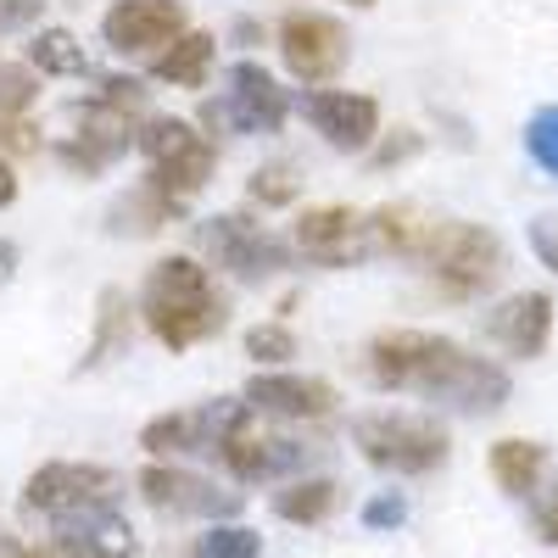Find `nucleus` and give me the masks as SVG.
<instances>
[{
	"instance_id": "cd10ccee",
	"label": "nucleus",
	"mask_w": 558,
	"mask_h": 558,
	"mask_svg": "<svg viewBox=\"0 0 558 558\" xmlns=\"http://www.w3.org/2000/svg\"><path fill=\"white\" fill-rule=\"evenodd\" d=\"M202 129L191 123V118H162V112H146L140 118V129H134V151L146 157V162H157V157H168V151H179L184 140H196Z\"/></svg>"
},
{
	"instance_id": "7ed1b4c3",
	"label": "nucleus",
	"mask_w": 558,
	"mask_h": 558,
	"mask_svg": "<svg viewBox=\"0 0 558 558\" xmlns=\"http://www.w3.org/2000/svg\"><path fill=\"white\" fill-rule=\"evenodd\" d=\"M352 447L363 452V463H375L386 475H436L452 458V436L447 425H436L430 413H402V408H375L352 418Z\"/></svg>"
},
{
	"instance_id": "bb28decb",
	"label": "nucleus",
	"mask_w": 558,
	"mask_h": 558,
	"mask_svg": "<svg viewBox=\"0 0 558 558\" xmlns=\"http://www.w3.org/2000/svg\"><path fill=\"white\" fill-rule=\"evenodd\" d=\"M302 196V168L296 162H263L252 179H246V202L252 207H291Z\"/></svg>"
},
{
	"instance_id": "f8f14e48",
	"label": "nucleus",
	"mask_w": 558,
	"mask_h": 558,
	"mask_svg": "<svg viewBox=\"0 0 558 558\" xmlns=\"http://www.w3.org/2000/svg\"><path fill=\"white\" fill-rule=\"evenodd\" d=\"M191 28L179 0H112L101 12V39L118 57H157Z\"/></svg>"
},
{
	"instance_id": "ea45409f",
	"label": "nucleus",
	"mask_w": 558,
	"mask_h": 558,
	"mask_svg": "<svg viewBox=\"0 0 558 558\" xmlns=\"http://www.w3.org/2000/svg\"><path fill=\"white\" fill-rule=\"evenodd\" d=\"M0 558H57L51 547H34L23 536H0Z\"/></svg>"
},
{
	"instance_id": "f03ea898",
	"label": "nucleus",
	"mask_w": 558,
	"mask_h": 558,
	"mask_svg": "<svg viewBox=\"0 0 558 558\" xmlns=\"http://www.w3.org/2000/svg\"><path fill=\"white\" fill-rule=\"evenodd\" d=\"M140 318L168 352H191L229 330V296L218 291L213 268H202L191 252H168L146 268Z\"/></svg>"
},
{
	"instance_id": "aec40b11",
	"label": "nucleus",
	"mask_w": 558,
	"mask_h": 558,
	"mask_svg": "<svg viewBox=\"0 0 558 558\" xmlns=\"http://www.w3.org/2000/svg\"><path fill=\"white\" fill-rule=\"evenodd\" d=\"M486 470H492L497 492H508V497H536V486H542V475H547V447L531 441V436H502V441H492V452H486Z\"/></svg>"
},
{
	"instance_id": "423d86ee",
	"label": "nucleus",
	"mask_w": 558,
	"mask_h": 558,
	"mask_svg": "<svg viewBox=\"0 0 558 558\" xmlns=\"http://www.w3.org/2000/svg\"><path fill=\"white\" fill-rule=\"evenodd\" d=\"M291 118V89L279 84L263 62H235L229 68V89L202 107V129H235V134H279Z\"/></svg>"
},
{
	"instance_id": "0eeeda50",
	"label": "nucleus",
	"mask_w": 558,
	"mask_h": 558,
	"mask_svg": "<svg viewBox=\"0 0 558 558\" xmlns=\"http://www.w3.org/2000/svg\"><path fill=\"white\" fill-rule=\"evenodd\" d=\"M118 470L107 463H78V458H51L23 481V508L45 520H68L84 514V508H107L118 502Z\"/></svg>"
},
{
	"instance_id": "a18cd8bd",
	"label": "nucleus",
	"mask_w": 558,
	"mask_h": 558,
	"mask_svg": "<svg viewBox=\"0 0 558 558\" xmlns=\"http://www.w3.org/2000/svg\"><path fill=\"white\" fill-rule=\"evenodd\" d=\"M162 558H196L191 547H173V553H162Z\"/></svg>"
},
{
	"instance_id": "b1692460",
	"label": "nucleus",
	"mask_w": 558,
	"mask_h": 558,
	"mask_svg": "<svg viewBox=\"0 0 558 558\" xmlns=\"http://www.w3.org/2000/svg\"><path fill=\"white\" fill-rule=\"evenodd\" d=\"M336 502H341V486L330 475H302L274 492V514L286 525H324L336 514Z\"/></svg>"
},
{
	"instance_id": "f257e3e1",
	"label": "nucleus",
	"mask_w": 558,
	"mask_h": 558,
	"mask_svg": "<svg viewBox=\"0 0 558 558\" xmlns=\"http://www.w3.org/2000/svg\"><path fill=\"white\" fill-rule=\"evenodd\" d=\"M363 375L380 391H413L458 413H497L514 391L508 368L436 330H380L363 347Z\"/></svg>"
},
{
	"instance_id": "5701e85b",
	"label": "nucleus",
	"mask_w": 558,
	"mask_h": 558,
	"mask_svg": "<svg viewBox=\"0 0 558 558\" xmlns=\"http://www.w3.org/2000/svg\"><path fill=\"white\" fill-rule=\"evenodd\" d=\"M179 213H184V202L162 196L157 184L140 179L134 191H123V196L112 202L107 223H112V235H157V229H162V223H173Z\"/></svg>"
},
{
	"instance_id": "6e6552de",
	"label": "nucleus",
	"mask_w": 558,
	"mask_h": 558,
	"mask_svg": "<svg viewBox=\"0 0 558 558\" xmlns=\"http://www.w3.org/2000/svg\"><path fill=\"white\" fill-rule=\"evenodd\" d=\"M134 492H140V502L168 520H235L241 514V492H223L207 475H191L168 458H151L134 475Z\"/></svg>"
},
{
	"instance_id": "20e7f679",
	"label": "nucleus",
	"mask_w": 558,
	"mask_h": 558,
	"mask_svg": "<svg viewBox=\"0 0 558 558\" xmlns=\"http://www.w3.org/2000/svg\"><path fill=\"white\" fill-rule=\"evenodd\" d=\"M502 241L492 235L486 223H470V218H447L430 229L425 241V268L441 286V296L452 302H470V296H486L497 279H502Z\"/></svg>"
},
{
	"instance_id": "ddd939ff",
	"label": "nucleus",
	"mask_w": 558,
	"mask_h": 558,
	"mask_svg": "<svg viewBox=\"0 0 558 558\" xmlns=\"http://www.w3.org/2000/svg\"><path fill=\"white\" fill-rule=\"evenodd\" d=\"M246 408L257 418H286V425H318L341 408V391L318 375H291V368H274V375H252L246 380Z\"/></svg>"
},
{
	"instance_id": "9d476101",
	"label": "nucleus",
	"mask_w": 558,
	"mask_h": 558,
	"mask_svg": "<svg viewBox=\"0 0 558 558\" xmlns=\"http://www.w3.org/2000/svg\"><path fill=\"white\" fill-rule=\"evenodd\" d=\"M274 39H279L286 73L302 78V84H330L347 68V51H352L347 28L330 12H286L279 28H274Z\"/></svg>"
},
{
	"instance_id": "9b49d317",
	"label": "nucleus",
	"mask_w": 558,
	"mask_h": 558,
	"mask_svg": "<svg viewBox=\"0 0 558 558\" xmlns=\"http://www.w3.org/2000/svg\"><path fill=\"white\" fill-rule=\"evenodd\" d=\"M296 252L313 268H357L363 257H375V235H368V213L347 202H318L302 207L296 218Z\"/></svg>"
},
{
	"instance_id": "39448f33",
	"label": "nucleus",
	"mask_w": 558,
	"mask_h": 558,
	"mask_svg": "<svg viewBox=\"0 0 558 558\" xmlns=\"http://www.w3.org/2000/svg\"><path fill=\"white\" fill-rule=\"evenodd\" d=\"M202 252L213 268H223L229 279H241V286H257V279H274L291 268V241H279L274 229H263L257 218L246 213H218L202 223Z\"/></svg>"
},
{
	"instance_id": "412c9836",
	"label": "nucleus",
	"mask_w": 558,
	"mask_h": 558,
	"mask_svg": "<svg viewBox=\"0 0 558 558\" xmlns=\"http://www.w3.org/2000/svg\"><path fill=\"white\" fill-rule=\"evenodd\" d=\"M213 62H218V39L207 28H184L168 51L151 57V78L157 84H173V89H202L207 73H213Z\"/></svg>"
},
{
	"instance_id": "6ab92c4d",
	"label": "nucleus",
	"mask_w": 558,
	"mask_h": 558,
	"mask_svg": "<svg viewBox=\"0 0 558 558\" xmlns=\"http://www.w3.org/2000/svg\"><path fill=\"white\" fill-rule=\"evenodd\" d=\"M213 168H218L213 140H207V134H196V140H184L179 151H168V157L146 162V184H157V191H162V196H173V202H191L196 191H207V184H213Z\"/></svg>"
},
{
	"instance_id": "a19ab883",
	"label": "nucleus",
	"mask_w": 558,
	"mask_h": 558,
	"mask_svg": "<svg viewBox=\"0 0 558 558\" xmlns=\"http://www.w3.org/2000/svg\"><path fill=\"white\" fill-rule=\"evenodd\" d=\"M12 202H17V168L0 157V207H12Z\"/></svg>"
},
{
	"instance_id": "c756f323",
	"label": "nucleus",
	"mask_w": 558,
	"mask_h": 558,
	"mask_svg": "<svg viewBox=\"0 0 558 558\" xmlns=\"http://www.w3.org/2000/svg\"><path fill=\"white\" fill-rule=\"evenodd\" d=\"M525 151H531V162H536L542 173L558 179V101L531 112V123H525Z\"/></svg>"
},
{
	"instance_id": "e433bc0d",
	"label": "nucleus",
	"mask_w": 558,
	"mask_h": 558,
	"mask_svg": "<svg viewBox=\"0 0 558 558\" xmlns=\"http://www.w3.org/2000/svg\"><path fill=\"white\" fill-rule=\"evenodd\" d=\"M525 235H531V252L542 257V268L558 274V213H542V218L525 229Z\"/></svg>"
},
{
	"instance_id": "dca6fc26",
	"label": "nucleus",
	"mask_w": 558,
	"mask_h": 558,
	"mask_svg": "<svg viewBox=\"0 0 558 558\" xmlns=\"http://www.w3.org/2000/svg\"><path fill=\"white\" fill-rule=\"evenodd\" d=\"M241 397H223V402H202V408H173V413H157L140 425V447L151 458H184V452H213L223 425L235 418Z\"/></svg>"
},
{
	"instance_id": "4468645a",
	"label": "nucleus",
	"mask_w": 558,
	"mask_h": 558,
	"mask_svg": "<svg viewBox=\"0 0 558 558\" xmlns=\"http://www.w3.org/2000/svg\"><path fill=\"white\" fill-rule=\"evenodd\" d=\"M302 118L313 123V134L324 140L330 151H368L380 140V101L363 96V89H313L302 101Z\"/></svg>"
},
{
	"instance_id": "f3484780",
	"label": "nucleus",
	"mask_w": 558,
	"mask_h": 558,
	"mask_svg": "<svg viewBox=\"0 0 558 558\" xmlns=\"http://www.w3.org/2000/svg\"><path fill=\"white\" fill-rule=\"evenodd\" d=\"M553 296L547 291H514V296H502L492 313H486V341L492 347H502L508 357H520V363H531V357H542L547 352V341H553Z\"/></svg>"
},
{
	"instance_id": "a878e982",
	"label": "nucleus",
	"mask_w": 558,
	"mask_h": 558,
	"mask_svg": "<svg viewBox=\"0 0 558 558\" xmlns=\"http://www.w3.org/2000/svg\"><path fill=\"white\" fill-rule=\"evenodd\" d=\"M23 62H28L34 73H45V78H84V73H89V57L78 51V34H73V28H39V34L28 39Z\"/></svg>"
},
{
	"instance_id": "1a4fd4ad",
	"label": "nucleus",
	"mask_w": 558,
	"mask_h": 558,
	"mask_svg": "<svg viewBox=\"0 0 558 558\" xmlns=\"http://www.w3.org/2000/svg\"><path fill=\"white\" fill-rule=\"evenodd\" d=\"M218 463L229 475H235L241 486H263V481H279V475H291L296 463L307 458V447H296V441H286V436H274V430H263L257 425V413L246 408V397H241V408H235V418L223 425V436H218Z\"/></svg>"
},
{
	"instance_id": "2f4dec72",
	"label": "nucleus",
	"mask_w": 558,
	"mask_h": 558,
	"mask_svg": "<svg viewBox=\"0 0 558 558\" xmlns=\"http://www.w3.org/2000/svg\"><path fill=\"white\" fill-rule=\"evenodd\" d=\"M246 357H252V363H268V368L291 363V357H296L291 324H252V330H246Z\"/></svg>"
},
{
	"instance_id": "c85d7f7f",
	"label": "nucleus",
	"mask_w": 558,
	"mask_h": 558,
	"mask_svg": "<svg viewBox=\"0 0 558 558\" xmlns=\"http://www.w3.org/2000/svg\"><path fill=\"white\" fill-rule=\"evenodd\" d=\"M191 553L196 558H263V536L252 525H235V520H223V525L213 520V531L196 536Z\"/></svg>"
},
{
	"instance_id": "4be33fe9",
	"label": "nucleus",
	"mask_w": 558,
	"mask_h": 558,
	"mask_svg": "<svg viewBox=\"0 0 558 558\" xmlns=\"http://www.w3.org/2000/svg\"><path fill=\"white\" fill-rule=\"evenodd\" d=\"M436 218H425L413 202H386L368 213V235H375V252H391V257H425V241H430Z\"/></svg>"
},
{
	"instance_id": "72a5a7b5",
	"label": "nucleus",
	"mask_w": 558,
	"mask_h": 558,
	"mask_svg": "<svg viewBox=\"0 0 558 558\" xmlns=\"http://www.w3.org/2000/svg\"><path fill=\"white\" fill-rule=\"evenodd\" d=\"M418 151H425V134H418V129H391V134H380L375 146H368V168H375V173H386V168H402V162H413Z\"/></svg>"
},
{
	"instance_id": "2eb2a0df",
	"label": "nucleus",
	"mask_w": 558,
	"mask_h": 558,
	"mask_svg": "<svg viewBox=\"0 0 558 558\" xmlns=\"http://www.w3.org/2000/svg\"><path fill=\"white\" fill-rule=\"evenodd\" d=\"M134 146V118L107 107V101H89L78 112V134H68L57 146V162L78 179H96L101 168H112L123 151Z\"/></svg>"
},
{
	"instance_id": "f704fd0d",
	"label": "nucleus",
	"mask_w": 558,
	"mask_h": 558,
	"mask_svg": "<svg viewBox=\"0 0 558 558\" xmlns=\"http://www.w3.org/2000/svg\"><path fill=\"white\" fill-rule=\"evenodd\" d=\"M402 520H408V497L402 492H380V497L363 502V525L368 531H397Z\"/></svg>"
},
{
	"instance_id": "7c9ffc66",
	"label": "nucleus",
	"mask_w": 558,
	"mask_h": 558,
	"mask_svg": "<svg viewBox=\"0 0 558 558\" xmlns=\"http://www.w3.org/2000/svg\"><path fill=\"white\" fill-rule=\"evenodd\" d=\"M39 78H45V73H34L28 62H0V112L23 118V112L39 101Z\"/></svg>"
},
{
	"instance_id": "37998d69",
	"label": "nucleus",
	"mask_w": 558,
	"mask_h": 558,
	"mask_svg": "<svg viewBox=\"0 0 558 558\" xmlns=\"http://www.w3.org/2000/svg\"><path fill=\"white\" fill-rule=\"evenodd\" d=\"M229 34H235L241 45H263V23H252V17H241V23L229 28Z\"/></svg>"
},
{
	"instance_id": "c9c22d12",
	"label": "nucleus",
	"mask_w": 558,
	"mask_h": 558,
	"mask_svg": "<svg viewBox=\"0 0 558 558\" xmlns=\"http://www.w3.org/2000/svg\"><path fill=\"white\" fill-rule=\"evenodd\" d=\"M34 151H39V129L0 112V157H34Z\"/></svg>"
},
{
	"instance_id": "a211bd4d",
	"label": "nucleus",
	"mask_w": 558,
	"mask_h": 558,
	"mask_svg": "<svg viewBox=\"0 0 558 558\" xmlns=\"http://www.w3.org/2000/svg\"><path fill=\"white\" fill-rule=\"evenodd\" d=\"M51 553L57 558H140V536L118 514V502H107V508H84V514L57 520Z\"/></svg>"
},
{
	"instance_id": "393cba45",
	"label": "nucleus",
	"mask_w": 558,
	"mask_h": 558,
	"mask_svg": "<svg viewBox=\"0 0 558 558\" xmlns=\"http://www.w3.org/2000/svg\"><path fill=\"white\" fill-rule=\"evenodd\" d=\"M129 330H134V302H129L118 286H107V291L96 296V336H89L78 368H101V363H112V357L129 347Z\"/></svg>"
},
{
	"instance_id": "58836bf2",
	"label": "nucleus",
	"mask_w": 558,
	"mask_h": 558,
	"mask_svg": "<svg viewBox=\"0 0 558 558\" xmlns=\"http://www.w3.org/2000/svg\"><path fill=\"white\" fill-rule=\"evenodd\" d=\"M45 17V0H0V28H28Z\"/></svg>"
},
{
	"instance_id": "473e14b6",
	"label": "nucleus",
	"mask_w": 558,
	"mask_h": 558,
	"mask_svg": "<svg viewBox=\"0 0 558 558\" xmlns=\"http://www.w3.org/2000/svg\"><path fill=\"white\" fill-rule=\"evenodd\" d=\"M96 89H101L96 101H107V107H118L129 118H146V107H151L146 78H134V73H107V78H96Z\"/></svg>"
},
{
	"instance_id": "4c0bfd02",
	"label": "nucleus",
	"mask_w": 558,
	"mask_h": 558,
	"mask_svg": "<svg viewBox=\"0 0 558 558\" xmlns=\"http://www.w3.org/2000/svg\"><path fill=\"white\" fill-rule=\"evenodd\" d=\"M531 531H536V542L558 547V486L536 497V508H531Z\"/></svg>"
},
{
	"instance_id": "c03bdc74",
	"label": "nucleus",
	"mask_w": 558,
	"mask_h": 558,
	"mask_svg": "<svg viewBox=\"0 0 558 558\" xmlns=\"http://www.w3.org/2000/svg\"><path fill=\"white\" fill-rule=\"evenodd\" d=\"M347 7H357V12H368V7H380V0H347Z\"/></svg>"
},
{
	"instance_id": "79ce46f5",
	"label": "nucleus",
	"mask_w": 558,
	"mask_h": 558,
	"mask_svg": "<svg viewBox=\"0 0 558 558\" xmlns=\"http://www.w3.org/2000/svg\"><path fill=\"white\" fill-rule=\"evenodd\" d=\"M12 274H17V246H12L7 235H0V286H7Z\"/></svg>"
}]
</instances>
